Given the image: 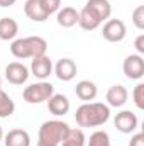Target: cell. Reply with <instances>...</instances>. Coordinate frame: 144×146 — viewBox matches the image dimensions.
I'll return each instance as SVG.
<instances>
[{
  "mask_svg": "<svg viewBox=\"0 0 144 146\" xmlns=\"http://www.w3.org/2000/svg\"><path fill=\"white\" fill-rule=\"evenodd\" d=\"M110 117V109L100 102H85L75 112V119L80 127H97L105 124Z\"/></svg>",
  "mask_w": 144,
  "mask_h": 146,
  "instance_id": "cell-1",
  "label": "cell"
},
{
  "mask_svg": "<svg viewBox=\"0 0 144 146\" xmlns=\"http://www.w3.org/2000/svg\"><path fill=\"white\" fill-rule=\"evenodd\" d=\"M46 51H48V42L39 36L20 37L10 44V53L19 60L37 58V56L46 54Z\"/></svg>",
  "mask_w": 144,
  "mask_h": 146,
  "instance_id": "cell-2",
  "label": "cell"
},
{
  "mask_svg": "<svg viewBox=\"0 0 144 146\" xmlns=\"http://www.w3.org/2000/svg\"><path fill=\"white\" fill-rule=\"evenodd\" d=\"M70 126L63 121H46L39 127V141L37 146H59L66 138Z\"/></svg>",
  "mask_w": 144,
  "mask_h": 146,
  "instance_id": "cell-3",
  "label": "cell"
},
{
  "mask_svg": "<svg viewBox=\"0 0 144 146\" xmlns=\"http://www.w3.org/2000/svg\"><path fill=\"white\" fill-rule=\"evenodd\" d=\"M53 94H54V87L49 82H39L26 87L22 97L27 104H41V102H48V99Z\"/></svg>",
  "mask_w": 144,
  "mask_h": 146,
  "instance_id": "cell-4",
  "label": "cell"
},
{
  "mask_svg": "<svg viewBox=\"0 0 144 146\" xmlns=\"http://www.w3.org/2000/svg\"><path fill=\"white\" fill-rule=\"evenodd\" d=\"M127 34L126 24L120 19H108L107 22L104 24L102 29V36L104 39H107L108 42H120Z\"/></svg>",
  "mask_w": 144,
  "mask_h": 146,
  "instance_id": "cell-5",
  "label": "cell"
},
{
  "mask_svg": "<svg viewBox=\"0 0 144 146\" xmlns=\"http://www.w3.org/2000/svg\"><path fill=\"white\" fill-rule=\"evenodd\" d=\"M122 70L129 80H141L144 76V60L141 54H129L124 60Z\"/></svg>",
  "mask_w": 144,
  "mask_h": 146,
  "instance_id": "cell-6",
  "label": "cell"
},
{
  "mask_svg": "<svg viewBox=\"0 0 144 146\" xmlns=\"http://www.w3.org/2000/svg\"><path fill=\"white\" fill-rule=\"evenodd\" d=\"M5 78L12 83V85H22L27 82L29 78V70L26 65L19 63V61H14V63H9L5 66Z\"/></svg>",
  "mask_w": 144,
  "mask_h": 146,
  "instance_id": "cell-7",
  "label": "cell"
},
{
  "mask_svg": "<svg viewBox=\"0 0 144 146\" xmlns=\"http://www.w3.org/2000/svg\"><path fill=\"white\" fill-rule=\"evenodd\" d=\"M114 124H115V127H117L120 133L131 134V133L136 131V127H137V115H136L134 112H131V110H122V112H119V114L115 115Z\"/></svg>",
  "mask_w": 144,
  "mask_h": 146,
  "instance_id": "cell-8",
  "label": "cell"
},
{
  "mask_svg": "<svg viewBox=\"0 0 144 146\" xmlns=\"http://www.w3.org/2000/svg\"><path fill=\"white\" fill-rule=\"evenodd\" d=\"M31 72L32 75L39 78V80H46L51 73H53V61L42 54V56H37V58H32V65H31Z\"/></svg>",
  "mask_w": 144,
  "mask_h": 146,
  "instance_id": "cell-9",
  "label": "cell"
},
{
  "mask_svg": "<svg viewBox=\"0 0 144 146\" xmlns=\"http://www.w3.org/2000/svg\"><path fill=\"white\" fill-rule=\"evenodd\" d=\"M48 109H49V112L53 115H56V117L65 115V114L70 112V100L63 94H53L48 99Z\"/></svg>",
  "mask_w": 144,
  "mask_h": 146,
  "instance_id": "cell-10",
  "label": "cell"
},
{
  "mask_svg": "<svg viewBox=\"0 0 144 146\" xmlns=\"http://www.w3.org/2000/svg\"><path fill=\"white\" fill-rule=\"evenodd\" d=\"M54 73L61 82H70L76 76V63L70 58H61L54 66Z\"/></svg>",
  "mask_w": 144,
  "mask_h": 146,
  "instance_id": "cell-11",
  "label": "cell"
},
{
  "mask_svg": "<svg viewBox=\"0 0 144 146\" xmlns=\"http://www.w3.org/2000/svg\"><path fill=\"white\" fill-rule=\"evenodd\" d=\"M85 7H87L100 22L107 21L108 17H110V14H112V7H110V2H108V0H88V2L85 3Z\"/></svg>",
  "mask_w": 144,
  "mask_h": 146,
  "instance_id": "cell-12",
  "label": "cell"
},
{
  "mask_svg": "<svg viewBox=\"0 0 144 146\" xmlns=\"http://www.w3.org/2000/svg\"><path fill=\"white\" fill-rule=\"evenodd\" d=\"M107 102L110 107H122L126 102H127V88L124 85H112L107 90Z\"/></svg>",
  "mask_w": 144,
  "mask_h": 146,
  "instance_id": "cell-13",
  "label": "cell"
},
{
  "mask_svg": "<svg viewBox=\"0 0 144 146\" xmlns=\"http://www.w3.org/2000/svg\"><path fill=\"white\" fill-rule=\"evenodd\" d=\"M75 94H76V97H78L80 100L90 102V100H93V99L97 97L98 90H97V85H95L93 82H90V80H81V82L76 83Z\"/></svg>",
  "mask_w": 144,
  "mask_h": 146,
  "instance_id": "cell-14",
  "label": "cell"
},
{
  "mask_svg": "<svg viewBox=\"0 0 144 146\" xmlns=\"http://www.w3.org/2000/svg\"><path fill=\"white\" fill-rule=\"evenodd\" d=\"M5 146H31V136L24 129H12L5 136Z\"/></svg>",
  "mask_w": 144,
  "mask_h": 146,
  "instance_id": "cell-15",
  "label": "cell"
},
{
  "mask_svg": "<svg viewBox=\"0 0 144 146\" xmlns=\"http://www.w3.org/2000/svg\"><path fill=\"white\" fill-rule=\"evenodd\" d=\"M24 12H26V15H27L31 21H34V22H44V21L49 17V15L42 10L39 0H27V2L24 3Z\"/></svg>",
  "mask_w": 144,
  "mask_h": 146,
  "instance_id": "cell-16",
  "label": "cell"
},
{
  "mask_svg": "<svg viewBox=\"0 0 144 146\" xmlns=\"http://www.w3.org/2000/svg\"><path fill=\"white\" fill-rule=\"evenodd\" d=\"M56 21L61 27H73L78 24V12L73 7H63L61 10H58Z\"/></svg>",
  "mask_w": 144,
  "mask_h": 146,
  "instance_id": "cell-17",
  "label": "cell"
},
{
  "mask_svg": "<svg viewBox=\"0 0 144 146\" xmlns=\"http://www.w3.org/2000/svg\"><path fill=\"white\" fill-rule=\"evenodd\" d=\"M19 33V24L10 19V17H3L0 19V39L2 41H10L17 36Z\"/></svg>",
  "mask_w": 144,
  "mask_h": 146,
  "instance_id": "cell-18",
  "label": "cell"
},
{
  "mask_svg": "<svg viewBox=\"0 0 144 146\" xmlns=\"http://www.w3.org/2000/svg\"><path fill=\"white\" fill-rule=\"evenodd\" d=\"M100 24H102V22H100L87 7H83L81 12H78V26H80L81 29H85V31H93V29H97Z\"/></svg>",
  "mask_w": 144,
  "mask_h": 146,
  "instance_id": "cell-19",
  "label": "cell"
},
{
  "mask_svg": "<svg viewBox=\"0 0 144 146\" xmlns=\"http://www.w3.org/2000/svg\"><path fill=\"white\" fill-rule=\"evenodd\" d=\"M85 141L87 139H85V134L81 129H71L70 127L66 138L61 141L59 146H85Z\"/></svg>",
  "mask_w": 144,
  "mask_h": 146,
  "instance_id": "cell-20",
  "label": "cell"
},
{
  "mask_svg": "<svg viewBox=\"0 0 144 146\" xmlns=\"http://www.w3.org/2000/svg\"><path fill=\"white\" fill-rule=\"evenodd\" d=\"M15 110V104L14 100L10 99L9 94H5L3 90H0V117L5 119V117H10Z\"/></svg>",
  "mask_w": 144,
  "mask_h": 146,
  "instance_id": "cell-21",
  "label": "cell"
},
{
  "mask_svg": "<svg viewBox=\"0 0 144 146\" xmlns=\"http://www.w3.org/2000/svg\"><path fill=\"white\" fill-rule=\"evenodd\" d=\"M88 146H110V138L105 131H95L90 136Z\"/></svg>",
  "mask_w": 144,
  "mask_h": 146,
  "instance_id": "cell-22",
  "label": "cell"
},
{
  "mask_svg": "<svg viewBox=\"0 0 144 146\" xmlns=\"http://www.w3.org/2000/svg\"><path fill=\"white\" fill-rule=\"evenodd\" d=\"M39 3H41L42 10H44L48 15H51V14L58 12V10H59V7H61V0H39Z\"/></svg>",
  "mask_w": 144,
  "mask_h": 146,
  "instance_id": "cell-23",
  "label": "cell"
},
{
  "mask_svg": "<svg viewBox=\"0 0 144 146\" xmlns=\"http://www.w3.org/2000/svg\"><path fill=\"white\" fill-rule=\"evenodd\" d=\"M132 22H134V26L139 31L144 29V5H139V7L134 9V12H132Z\"/></svg>",
  "mask_w": 144,
  "mask_h": 146,
  "instance_id": "cell-24",
  "label": "cell"
},
{
  "mask_svg": "<svg viewBox=\"0 0 144 146\" xmlns=\"http://www.w3.org/2000/svg\"><path fill=\"white\" fill-rule=\"evenodd\" d=\"M134 104L137 109H144V83H137L134 87Z\"/></svg>",
  "mask_w": 144,
  "mask_h": 146,
  "instance_id": "cell-25",
  "label": "cell"
},
{
  "mask_svg": "<svg viewBox=\"0 0 144 146\" xmlns=\"http://www.w3.org/2000/svg\"><path fill=\"white\" fill-rule=\"evenodd\" d=\"M129 146H144V134L143 133H137L131 138L129 141Z\"/></svg>",
  "mask_w": 144,
  "mask_h": 146,
  "instance_id": "cell-26",
  "label": "cell"
},
{
  "mask_svg": "<svg viewBox=\"0 0 144 146\" xmlns=\"http://www.w3.org/2000/svg\"><path fill=\"white\" fill-rule=\"evenodd\" d=\"M134 46H136V49H137L139 54H144V34H139V36L136 37Z\"/></svg>",
  "mask_w": 144,
  "mask_h": 146,
  "instance_id": "cell-27",
  "label": "cell"
},
{
  "mask_svg": "<svg viewBox=\"0 0 144 146\" xmlns=\"http://www.w3.org/2000/svg\"><path fill=\"white\" fill-rule=\"evenodd\" d=\"M17 0H0V7H12Z\"/></svg>",
  "mask_w": 144,
  "mask_h": 146,
  "instance_id": "cell-28",
  "label": "cell"
},
{
  "mask_svg": "<svg viewBox=\"0 0 144 146\" xmlns=\"http://www.w3.org/2000/svg\"><path fill=\"white\" fill-rule=\"evenodd\" d=\"M2 138H3V131H2V126H0V141H2Z\"/></svg>",
  "mask_w": 144,
  "mask_h": 146,
  "instance_id": "cell-29",
  "label": "cell"
},
{
  "mask_svg": "<svg viewBox=\"0 0 144 146\" xmlns=\"http://www.w3.org/2000/svg\"><path fill=\"white\" fill-rule=\"evenodd\" d=\"M0 90H2V80H0Z\"/></svg>",
  "mask_w": 144,
  "mask_h": 146,
  "instance_id": "cell-30",
  "label": "cell"
}]
</instances>
